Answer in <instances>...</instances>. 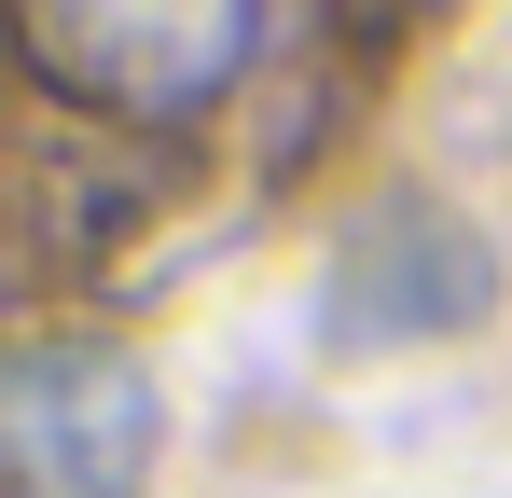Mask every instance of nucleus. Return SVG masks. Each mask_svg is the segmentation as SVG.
I'll use <instances>...</instances> for the list:
<instances>
[{
    "label": "nucleus",
    "mask_w": 512,
    "mask_h": 498,
    "mask_svg": "<svg viewBox=\"0 0 512 498\" xmlns=\"http://www.w3.org/2000/svg\"><path fill=\"white\" fill-rule=\"evenodd\" d=\"M14 42L42 97H70L97 125H194L277 56V14L263 0H111V14L42 0V14H14Z\"/></svg>",
    "instance_id": "1"
},
{
    "label": "nucleus",
    "mask_w": 512,
    "mask_h": 498,
    "mask_svg": "<svg viewBox=\"0 0 512 498\" xmlns=\"http://www.w3.org/2000/svg\"><path fill=\"white\" fill-rule=\"evenodd\" d=\"M153 374L111 332H28L0 360V471L14 498H139L153 485Z\"/></svg>",
    "instance_id": "2"
},
{
    "label": "nucleus",
    "mask_w": 512,
    "mask_h": 498,
    "mask_svg": "<svg viewBox=\"0 0 512 498\" xmlns=\"http://www.w3.org/2000/svg\"><path fill=\"white\" fill-rule=\"evenodd\" d=\"M499 305V263L485 236L443 208V194H374L333 236V305H319V346H429V332H471Z\"/></svg>",
    "instance_id": "3"
}]
</instances>
